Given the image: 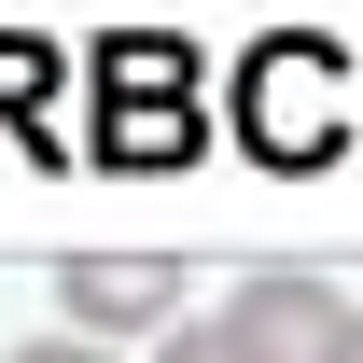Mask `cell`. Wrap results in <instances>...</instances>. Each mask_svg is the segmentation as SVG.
I'll return each mask as SVG.
<instances>
[{"label":"cell","mask_w":363,"mask_h":363,"mask_svg":"<svg viewBox=\"0 0 363 363\" xmlns=\"http://www.w3.org/2000/svg\"><path fill=\"white\" fill-rule=\"evenodd\" d=\"M56 308H70V335H182V266L168 252H70L56 266Z\"/></svg>","instance_id":"6da1fadb"},{"label":"cell","mask_w":363,"mask_h":363,"mask_svg":"<svg viewBox=\"0 0 363 363\" xmlns=\"http://www.w3.org/2000/svg\"><path fill=\"white\" fill-rule=\"evenodd\" d=\"M224 335L252 363H335V335H350V294L335 279H308V266H252L224 294Z\"/></svg>","instance_id":"7a4b0ae2"},{"label":"cell","mask_w":363,"mask_h":363,"mask_svg":"<svg viewBox=\"0 0 363 363\" xmlns=\"http://www.w3.org/2000/svg\"><path fill=\"white\" fill-rule=\"evenodd\" d=\"M154 363H252V350H238L224 321H182V335H154Z\"/></svg>","instance_id":"3957f363"},{"label":"cell","mask_w":363,"mask_h":363,"mask_svg":"<svg viewBox=\"0 0 363 363\" xmlns=\"http://www.w3.org/2000/svg\"><path fill=\"white\" fill-rule=\"evenodd\" d=\"M0 363H112V350H98V335H70V321H56V335H28V350H0Z\"/></svg>","instance_id":"277c9868"},{"label":"cell","mask_w":363,"mask_h":363,"mask_svg":"<svg viewBox=\"0 0 363 363\" xmlns=\"http://www.w3.org/2000/svg\"><path fill=\"white\" fill-rule=\"evenodd\" d=\"M335 363H363V308H350V335H335Z\"/></svg>","instance_id":"5b68a950"}]
</instances>
